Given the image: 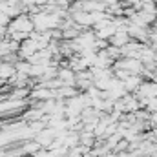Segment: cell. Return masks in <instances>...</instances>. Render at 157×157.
<instances>
[{"label": "cell", "instance_id": "1", "mask_svg": "<svg viewBox=\"0 0 157 157\" xmlns=\"http://www.w3.org/2000/svg\"><path fill=\"white\" fill-rule=\"evenodd\" d=\"M13 73V68H9V66H2L0 68V75L2 77H7V75H11Z\"/></svg>", "mask_w": 157, "mask_h": 157}]
</instances>
